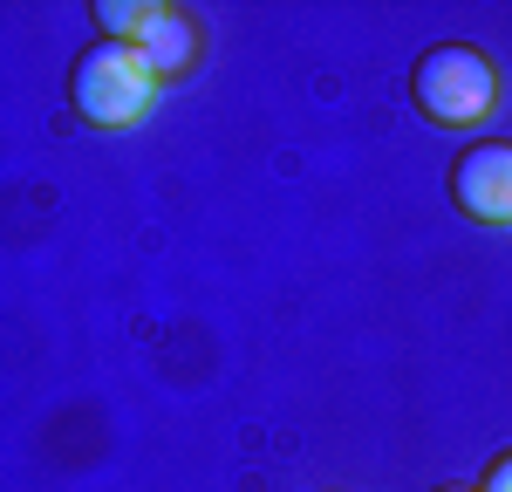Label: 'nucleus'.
Masks as SVG:
<instances>
[{
	"label": "nucleus",
	"instance_id": "nucleus-5",
	"mask_svg": "<svg viewBox=\"0 0 512 492\" xmlns=\"http://www.w3.org/2000/svg\"><path fill=\"white\" fill-rule=\"evenodd\" d=\"M158 21V0H96V28H110V41H144Z\"/></svg>",
	"mask_w": 512,
	"mask_h": 492
},
{
	"label": "nucleus",
	"instance_id": "nucleus-1",
	"mask_svg": "<svg viewBox=\"0 0 512 492\" xmlns=\"http://www.w3.org/2000/svg\"><path fill=\"white\" fill-rule=\"evenodd\" d=\"M158 69L144 62V48L137 41H89L76 55V69H69V103H76V117L89 130H130V123L144 117L151 103H158Z\"/></svg>",
	"mask_w": 512,
	"mask_h": 492
},
{
	"label": "nucleus",
	"instance_id": "nucleus-2",
	"mask_svg": "<svg viewBox=\"0 0 512 492\" xmlns=\"http://www.w3.org/2000/svg\"><path fill=\"white\" fill-rule=\"evenodd\" d=\"M410 96H417V110L437 130H478V123L499 110L506 82H499V62L478 55L472 41H437V48L417 55V69H410Z\"/></svg>",
	"mask_w": 512,
	"mask_h": 492
},
{
	"label": "nucleus",
	"instance_id": "nucleus-7",
	"mask_svg": "<svg viewBox=\"0 0 512 492\" xmlns=\"http://www.w3.org/2000/svg\"><path fill=\"white\" fill-rule=\"evenodd\" d=\"M437 492H472V486H437Z\"/></svg>",
	"mask_w": 512,
	"mask_h": 492
},
{
	"label": "nucleus",
	"instance_id": "nucleus-3",
	"mask_svg": "<svg viewBox=\"0 0 512 492\" xmlns=\"http://www.w3.org/2000/svg\"><path fill=\"white\" fill-rule=\"evenodd\" d=\"M451 199L478 226H512V144H465L451 164Z\"/></svg>",
	"mask_w": 512,
	"mask_h": 492
},
{
	"label": "nucleus",
	"instance_id": "nucleus-6",
	"mask_svg": "<svg viewBox=\"0 0 512 492\" xmlns=\"http://www.w3.org/2000/svg\"><path fill=\"white\" fill-rule=\"evenodd\" d=\"M478 492H512V451H499V458L485 465V486Z\"/></svg>",
	"mask_w": 512,
	"mask_h": 492
},
{
	"label": "nucleus",
	"instance_id": "nucleus-4",
	"mask_svg": "<svg viewBox=\"0 0 512 492\" xmlns=\"http://www.w3.org/2000/svg\"><path fill=\"white\" fill-rule=\"evenodd\" d=\"M144 48V62L158 69V82H178L185 69L198 62V28L192 14H178V7H158V21H151V35L137 41Z\"/></svg>",
	"mask_w": 512,
	"mask_h": 492
}]
</instances>
